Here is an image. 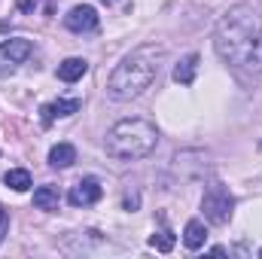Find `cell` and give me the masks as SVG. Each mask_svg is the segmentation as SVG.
<instances>
[{
    "mask_svg": "<svg viewBox=\"0 0 262 259\" xmlns=\"http://www.w3.org/2000/svg\"><path fill=\"white\" fill-rule=\"evenodd\" d=\"M216 55L238 73L262 70V15L253 3L232 6L213 31Z\"/></svg>",
    "mask_w": 262,
    "mask_h": 259,
    "instance_id": "obj_1",
    "label": "cell"
},
{
    "mask_svg": "<svg viewBox=\"0 0 262 259\" xmlns=\"http://www.w3.org/2000/svg\"><path fill=\"white\" fill-rule=\"evenodd\" d=\"M159 58H162L159 46H137L110 73L107 95L113 101H131V98L143 95L152 85V79L159 76Z\"/></svg>",
    "mask_w": 262,
    "mask_h": 259,
    "instance_id": "obj_2",
    "label": "cell"
},
{
    "mask_svg": "<svg viewBox=\"0 0 262 259\" xmlns=\"http://www.w3.org/2000/svg\"><path fill=\"white\" fill-rule=\"evenodd\" d=\"M159 143V131L146 119H122L107 131V156L119 159V162H134V159H146Z\"/></svg>",
    "mask_w": 262,
    "mask_h": 259,
    "instance_id": "obj_3",
    "label": "cell"
},
{
    "mask_svg": "<svg viewBox=\"0 0 262 259\" xmlns=\"http://www.w3.org/2000/svg\"><path fill=\"white\" fill-rule=\"evenodd\" d=\"M201 210H204V220L213 223V226H226L232 220V210H235V198L232 192L223 186V183H213L204 198H201Z\"/></svg>",
    "mask_w": 262,
    "mask_h": 259,
    "instance_id": "obj_4",
    "label": "cell"
},
{
    "mask_svg": "<svg viewBox=\"0 0 262 259\" xmlns=\"http://www.w3.org/2000/svg\"><path fill=\"white\" fill-rule=\"evenodd\" d=\"M31 52H34V46H31V40H25V37L3 40V43H0V76H6V73H12L18 64H25V61L31 58Z\"/></svg>",
    "mask_w": 262,
    "mask_h": 259,
    "instance_id": "obj_5",
    "label": "cell"
},
{
    "mask_svg": "<svg viewBox=\"0 0 262 259\" xmlns=\"http://www.w3.org/2000/svg\"><path fill=\"white\" fill-rule=\"evenodd\" d=\"M64 28L67 31H73V34L95 31V28H98V12H95V6H89V3L73 6V9L64 15Z\"/></svg>",
    "mask_w": 262,
    "mask_h": 259,
    "instance_id": "obj_6",
    "label": "cell"
},
{
    "mask_svg": "<svg viewBox=\"0 0 262 259\" xmlns=\"http://www.w3.org/2000/svg\"><path fill=\"white\" fill-rule=\"evenodd\" d=\"M101 195H104V189H101V183H98L95 177H82L79 183H73V186H70L67 201H70L73 207H89V204H95Z\"/></svg>",
    "mask_w": 262,
    "mask_h": 259,
    "instance_id": "obj_7",
    "label": "cell"
},
{
    "mask_svg": "<svg viewBox=\"0 0 262 259\" xmlns=\"http://www.w3.org/2000/svg\"><path fill=\"white\" fill-rule=\"evenodd\" d=\"M79 107H82V101H79V98H67V101L46 104V107L40 110V113H43V125H52V119H55V116H73Z\"/></svg>",
    "mask_w": 262,
    "mask_h": 259,
    "instance_id": "obj_8",
    "label": "cell"
},
{
    "mask_svg": "<svg viewBox=\"0 0 262 259\" xmlns=\"http://www.w3.org/2000/svg\"><path fill=\"white\" fill-rule=\"evenodd\" d=\"M195 70H198V55L195 52H189L186 58H180L177 67H174V82H180V85H192V82H195Z\"/></svg>",
    "mask_w": 262,
    "mask_h": 259,
    "instance_id": "obj_9",
    "label": "cell"
},
{
    "mask_svg": "<svg viewBox=\"0 0 262 259\" xmlns=\"http://www.w3.org/2000/svg\"><path fill=\"white\" fill-rule=\"evenodd\" d=\"M204 241H207L204 223H201V220H189L186 229H183V244H186L189 250H198V247H204Z\"/></svg>",
    "mask_w": 262,
    "mask_h": 259,
    "instance_id": "obj_10",
    "label": "cell"
},
{
    "mask_svg": "<svg viewBox=\"0 0 262 259\" xmlns=\"http://www.w3.org/2000/svg\"><path fill=\"white\" fill-rule=\"evenodd\" d=\"M85 70H89V61H82V58H67V61L58 64V79H61V82H76V79L85 76Z\"/></svg>",
    "mask_w": 262,
    "mask_h": 259,
    "instance_id": "obj_11",
    "label": "cell"
},
{
    "mask_svg": "<svg viewBox=\"0 0 262 259\" xmlns=\"http://www.w3.org/2000/svg\"><path fill=\"white\" fill-rule=\"evenodd\" d=\"M73 162H76V149L70 143H58V146L49 149V165L52 168H70Z\"/></svg>",
    "mask_w": 262,
    "mask_h": 259,
    "instance_id": "obj_12",
    "label": "cell"
},
{
    "mask_svg": "<svg viewBox=\"0 0 262 259\" xmlns=\"http://www.w3.org/2000/svg\"><path fill=\"white\" fill-rule=\"evenodd\" d=\"M34 207L37 210H58V189L55 186H40L34 192Z\"/></svg>",
    "mask_w": 262,
    "mask_h": 259,
    "instance_id": "obj_13",
    "label": "cell"
},
{
    "mask_svg": "<svg viewBox=\"0 0 262 259\" xmlns=\"http://www.w3.org/2000/svg\"><path fill=\"white\" fill-rule=\"evenodd\" d=\"M3 183H6L9 189H15V192H28V189H31V174H28L25 168H12V171H6Z\"/></svg>",
    "mask_w": 262,
    "mask_h": 259,
    "instance_id": "obj_14",
    "label": "cell"
},
{
    "mask_svg": "<svg viewBox=\"0 0 262 259\" xmlns=\"http://www.w3.org/2000/svg\"><path fill=\"white\" fill-rule=\"evenodd\" d=\"M149 244H152L159 253H171V250H174V235H171V232H159V235L149 238Z\"/></svg>",
    "mask_w": 262,
    "mask_h": 259,
    "instance_id": "obj_15",
    "label": "cell"
},
{
    "mask_svg": "<svg viewBox=\"0 0 262 259\" xmlns=\"http://www.w3.org/2000/svg\"><path fill=\"white\" fill-rule=\"evenodd\" d=\"M6 229H9V213H6L3 204H0V241L6 238Z\"/></svg>",
    "mask_w": 262,
    "mask_h": 259,
    "instance_id": "obj_16",
    "label": "cell"
},
{
    "mask_svg": "<svg viewBox=\"0 0 262 259\" xmlns=\"http://www.w3.org/2000/svg\"><path fill=\"white\" fill-rule=\"evenodd\" d=\"M101 3H116V0H101Z\"/></svg>",
    "mask_w": 262,
    "mask_h": 259,
    "instance_id": "obj_17",
    "label": "cell"
},
{
    "mask_svg": "<svg viewBox=\"0 0 262 259\" xmlns=\"http://www.w3.org/2000/svg\"><path fill=\"white\" fill-rule=\"evenodd\" d=\"M259 256H262V250H259Z\"/></svg>",
    "mask_w": 262,
    "mask_h": 259,
    "instance_id": "obj_18",
    "label": "cell"
}]
</instances>
